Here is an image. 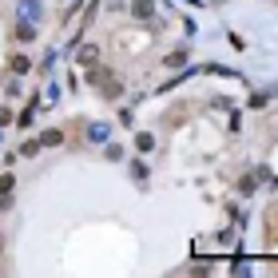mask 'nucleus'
<instances>
[{
    "label": "nucleus",
    "mask_w": 278,
    "mask_h": 278,
    "mask_svg": "<svg viewBox=\"0 0 278 278\" xmlns=\"http://www.w3.org/2000/svg\"><path fill=\"white\" fill-rule=\"evenodd\" d=\"M28 68H32V64H28L24 56H16V60H12V72H28Z\"/></svg>",
    "instance_id": "nucleus-1"
}]
</instances>
